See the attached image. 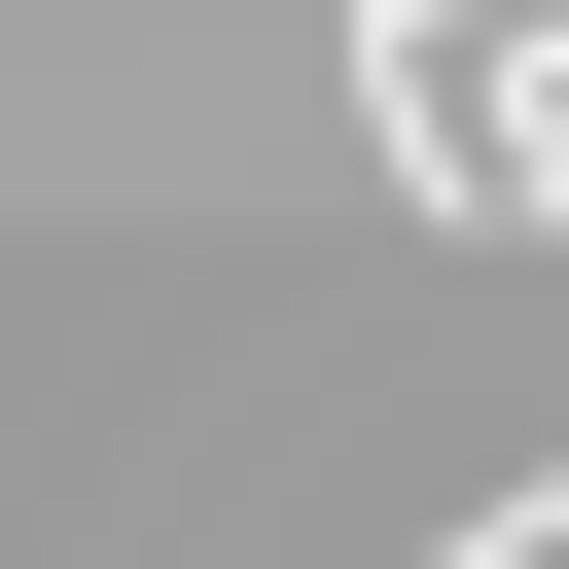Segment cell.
<instances>
[{"label": "cell", "mask_w": 569, "mask_h": 569, "mask_svg": "<svg viewBox=\"0 0 569 569\" xmlns=\"http://www.w3.org/2000/svg\"><path fill=\"white\" fill-rule=\"evenodd\" d=\"M427 569H569V498H462V533H427Z\"/></svg>", "instance_id": "cell-1"}]
</instances>
